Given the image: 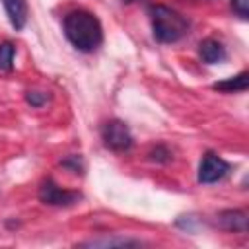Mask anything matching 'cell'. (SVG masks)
I'll return each mask as SVG.
<instances>
[{"label":"cell","instance_id":"cell-1","mask_svg":"<svg viewBox=\"0 0 249 249\" xmlns=\"http://www.w3.org/2000/svg\"><path fill=\"white\" fill-rule=\"evenodd\" d=\"M66 39L82 53L95 51L103 41V27L95 14L88 10H72L62 19Z\"/></svg>","mask_w":249,"mask_h":249},{"label":"cell","instance_id":"cell-2","mask_svg":"<svg viewBox=\"0 0 249 249\" xmlns=\"http://www.w3.org/2000/svg\"><path fill=\"white\" fill-rule=\"evenodd\" d=\"M150 21H152V33L158 43H177L187 35L189 23L187 19L163 4H152L148 8Z\"/></svg>","mask_w":249,"mask_h":249},{"label":"cell","instance_id":"cell-3","mask_svg":"<svg viewBox=\"0 0 249 249\" xmlns=\"http://www.w3.org/2000/svg\"><path fill=\"white\" fill-rule=\"evenodd\" d=\"M101 140H103L105 148H109L113 152H126L132 146L130 128L123 121H119V119L107 121L101 126Z\"/></svg>","mask_w":249,"mask_h":249},{"label":"cell","instance_id":"cell-4","mask_svg":"<svg viewBox=\"0 0 249 249\" xmlns=\"http://www.w3.org/2000/svg\"><path fill=\"white\" fill-rule=\"evenodd\" d=\"M228 171H230V163L224 158H220L214 152H206L198 165V183H204V185L216 183L224 179Z\"/></svg>","mask_w":249,"mask_h":249},{"label":"cell","instance_id":"cell-5","mask_svg":"<svg viewBox=\"0 0 249 249\" xmlns=\"http://www.w3.org/2000/svg\"><path fill=\"white\" fill-rule=\"evenodd\" d=\"M39 200L43 204H49V206H72L80 200V193L60 189L54 181L47 179L39 187Z\"/></svg>","mask_w":249,"mask_h":249},{"label":"cell","instance_id":"cell-6","mask_svg":"<svg viewBox=\"0 0 249 249\" xmlns=\"http://www.w3.org/2000/svg\"><path fill=\"white\" fill-rule=\"evenodd\" d=\"M218 226L228 231H247V214L243 210H224L218 214Z\"/></svg>","mask_w":249,"mask_h":249},{"label":"cell","instance_id":"cell-7","mask_svg":"<svg viewBox=\"0 0 249 249\" xmlns=\"http://www.w3.org/2000/svg\"><path fill=\"white\" fill-rule=\"evenodd\" d=\"M4 10H6V16L12 23L14 29H23L25 23H27V2L25 0H0Z\"/></svg>","mask_w":249,"mask_h":249},{"label":"cell","instance_id":"cell-8","mask_svg":"<svg viewBox=\"0 0 249 249\" xmlns=\"http://www.w3.org/2000/svg\"><path fill=\"white\" fill-rule=\"evenodd\" d=\"M198 54H200L202 62H206V64H218V62H222L226 58V49L216 39H204L198 45Z\"/></svg>","mask_w":249,"mask_h":249},{"label":"cell","instance_id":"cell-9","mask_svg":"<svg viewBox=\"0 0 249 249\" xmlns=\"http://www.w3.org/2000/svg\"><path fill=\"white\" fill-rule=\"evenodd\" d=\"M214 89L218 91H224V93H235V91H245L249 88V74L247 72H241L237 76H231L224 82H216L212 86Z\"/></svg>","mask_w":249,"mask_h":249},{"label":"cell","instance_id":"cell-10","mask_svg":"<svg viewBox=\"0 0 249 249\" xmlns=\"http://www.w3.org/2000/svg\"><path fill=\"white\" fill-rule=\"evenodd\" d=\"M84 247H128V245H140L138 239H126V237H103V239H91L82 243Z\"/></svg>","mask_w":249,"mask_h":249},{"label":"cell","instance_id":"cell-11","mask_svg":"<svg viewBox=\"0 0 249 249\" xmlns=\"http://www.w3.org/2000/svg\"><path fill=\"white\" fill-rule=\"evenodd\" d=\"M14 56H16V47L12 43H0V72H8L14 66Z\"/></svg>","mask_w":249,"mask_h":249},{"label":"cell","instance_id":"cell-12","mask_svg":"<svg viewBox=\"0 0 249 249\" xmlns=\"http://www.w3.org/2000/svg\"><path fill=\"white\" fill-rule=\"evenodd\" d=\"M169 150L165 148V146H156L152 152H150V160L152 161H158V163H165V161H169Z\"/></svg>","mask_w":249,"mask_h":249},{"label":"cell","instance_id":"cell-13","mask_svg":"<svg viewBox=\"0 0 249 249\" xmlns=\"http://www.w3.org/2000/svg\"><path fill=\"white\" fill-rule=\"evenodd\" d=\"M231 10L241 19H247L249 18V0H231Z\"/></svg>","mask_w":249,"mask_h":249},{"label":"cell","instance_id":"cell-14","mask_svg":"<svg viewBox=\"0 0 249 249\" xmlns=\"http://www.w3.org/2000/svg\"><path fill=\"white\" fill-rule=\"evenodd\" d=\"M25 101H27L31 107H41V105H45L47 95L41 93V91H27V93H25Z\"/></svg>","mask_w":249,"mask_h":249},{"label":"cell","instance_id":"cell-15","mask_svg":"<svg viewBox=\"0 0 249 249\" xmlns=\"http://www.w3.org/2000/svg\"><path fill=\"white\" fill-rule=\"evenodd\" d=\"M62 165H64V167H68V169H70V171H74V173H82V169H84L82 160H80L78 156H68L66 160H62Z\"/></svg>","mask_w":249,"mask_h":249},{"label":"cell","instance_id":"cell-16","mask_svg":"<svg viewBox=\"0 0 249 249\" xmlns=\"http://www.w3.org/2000/svg\"><path fill=\"white\" fill-rule=\"evenodd\" d=\"M123 4H132V2H138V0H121Z\"/></svg>","mask_w":249,"mask_h":249}]
</instances>
